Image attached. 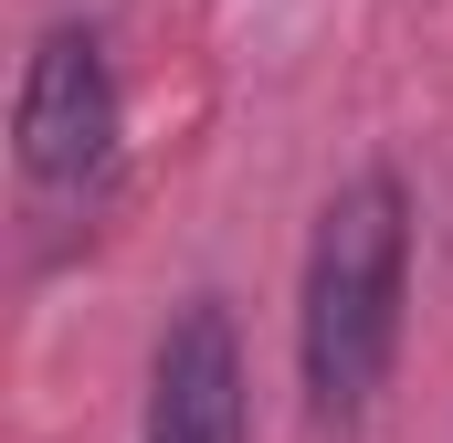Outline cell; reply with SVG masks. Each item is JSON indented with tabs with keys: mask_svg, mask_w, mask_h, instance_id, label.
<instances>
[{
	"mask_svg": "<svg viewBox=\"0 0 453 443\" xmlns=\"http://www.w3.org/2000/svg\"><path fill=\"white\" fill-rule=\"evenodd\" d=\"M401 264H411V212L401 180L369 169L317 212L306 243V307H296V359H306V412L317 423H358L390 380L401 348Z\"/></svg>",
	"mask_w": 453,
	"mask_h": 443,
	"instance_id": "obj_1",
	"label": "cell"
},
{
	"mask_svg": "<svg viewBox=\"0 0 453 443\" xmlns=\"http://www.w3.org/2000/svg\"><path fill=\"white\" fill-rule=\"evenodd\" d=\"M11 137H21V180H32V201H106L116 180V74H106V43L85 32V21H53L42 43H32V64H21V116H11Z\"/></svg>",
	"mask_w": 453,
	"mask_h": 443,
	"instance_id": "obj_2",
	"label": "cell"
},
{
	"mask_svg": "<svg viewBox=\"0 0 453 443\" xmlns=\"http://www.w3.org/2000/svg\"><path fill=\"white\" fill-rule=\"evenodd\" d=\"M148 443H242V338L222 296H190L148 359Z\"/></svg>",
	"mask_w": 453,
	"mask_h": 443,
	"instance_id": "obj_3",
	"label": "cell"
}]
</instances>
